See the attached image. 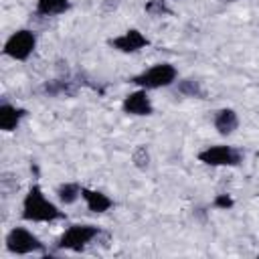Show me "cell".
Here are the masks:
<instances>
[{"label":"cell","mask_w":259,"mask_h":259,"mask_svg":"<svg viewBox=\"0 0 259 259\" xmlns=\"http://www.w3.org/2000/svg\"><path fill=\"white\" fill-rule=\"evenodd\" d=\"M176 91L180 95H186V97H194V99H204L206 93H204V87L200 85V81L196 79H180L176 81Z\"/></svg>","instance_id":"cell-14"},{"label":"cell","mask_w":259,"mask_h":259,"mask_svg":"<svg viewBox=\"0 0 259 259\" xmlns=\"http://www.w3.org/2000/svg\"><path fill=\"white\" fill-rule=\"evenodd\" d=\"M225 2H237V0H225Z\"/></svg>","instance_id":"cell-19"},{"label":"cell","mask_w":259,"mask_h":259,"mask_svg":"<svg viewBox=\"0 0 259 259\" xmlns=\"http://www.w3.org/2000/svg\"><path fill=\"white\" fill-rule=\"evenodd\" d=\"M198 162L219 168V166H229L235 168L243 162V152L235 146H227V144H217V146H206L204 150L198 152Z\"/></svg>","instance_id":"cell-5"},{"label":"cell","mask_w":259,"mask_h":259,"mask_svg":"<svg viewBox=\"0 0 259 259\" xmlns=\"http://www.w3.org/2000/svg\"><path fill=\"white\" fill-rule=\"evenodd\" d=\"M107 45H109L111 49L119 51V53H138V51H142L144 47L150 45V38H148L142 30H138V28H127V30L121 32L119 36L109 38Z\"/></svg>","instance_id":"cell-8"},{"label":"cell","mask_w":259,"mask_h":259,"mask_svg":"<svg viewBox=\"0 0 259 259\" xmlns=\"http://www.w3.org/2000/svg\"><path fill=\"white\" fill-rule=\"evenodd\" d=\"M34 47H36V34L28 28H20L6 38L2 53L14 61H26L32 55Z\"/></svg>","instance_id":"cell-6"},{"label":"cell","mask_w":259,"mask_h":259,"mask_svg":"<svg viewBox=\"0 0 259 259\" xmlns=\"http://www.w3.org/2000/svg\"><path fill=\"white\" fill-rule=\"evenodd\" d=\"M121 109L127 115H136V117H148L154 113V105L152 99L148 97V89L138 87L136 91L127 93L121 101Z\"/></svg>","instance_id":"cell-7"},{"label":"cell","mask_w":259,"mask_h":259,"mask_svg":"<svg viewBox=\"0 0 259 259\" xmlns=\"http://www.w3.org/2000/svg\"><path fill=\"white\" fill-rule=\"evenodd\" d=\"M42 91L47 95H51V97H55V95H73L75 93V85L69 79H53V81H47L42 85Z\"/></svg>","instance_id":"cell-15"},{"label":"cell","mask_w":259,"mask_h":259,"mask_svg":"<svg viewBox=\"0 0 259 259\" xmlns=\"http://www.w3.org/2000/svg\"><path fill=\"white\" fill-rule=\"evenodd\" d=\"M132 162H134L136 168L146 170V168L150 166V152H148V148H146V146H138V148L132 152Z\"/></svg>","instance_id":"cell-17"},{"label":"cell","mask_w":259,"mask_h":259,"mask_svg":"<svg viewBox=\"0 0 259 259\" xmlns=\"http://www.w3.org/2000/svg\"><path fill=\"white\" fill-rule=\"evenodd\" d=\"M176 77H178V71H176V67L172 63H156V65L144 69L142 73L134 75L130 79V83L150 91V89H162V87L174 85Z\"/></svg>","instance_id":"cell-2"},{"label":"cell","mask_w":259,"mask_h":259,"mask_svg":"<svg viewBox=\"0 0 259 259\" xmlns=\"http://www.w3.org/2000/svg\"><path fill=\"white\" fill-rule=\"evenodd\" d=\"M235 204V200L231 198V194H217L214 196V200H212V206L214 208H221V210H227V208H231Z\"/></svg>","instance_id":"cell-18"},{"label":"cell","mask_w":259,"mask_h":259,"mask_svg":"<svg viewBox=\"0 0 259 259\" xmlns=\"http://www.w3.org/2000/svg\"><path fill=\"white\" fill-rule=\"evenodd\" d=\"M81 190L83 186L79 182H63L57 186V198L63 204H75L81 198Z\"/></svg>","instance_id":"cell-13"},{"label":"cell","mask_w":259,"mask_h":259,"mask_svg":"<svg viewBox=\"0 0 259 259\" xmlns=\"http://www.w3.org/2000/svg\"><path fill=\"white\" fill-rule=\"evenodd\" d=\"M24 117H26L24 107H16L8 101L0 103V130L2 132H14Z\"/></svg>","instance_id":"cell-9"},{"label":"cell","mask_w":259,"mask_h":259,"mask_svg":"<svg viewBox=\"0 0 259 259\" xmlns=\"http://www.w3.org/2000/svg\"><path fill=\"white\" fill-rule=\"evenodd\" d=\"M71 8L69 0H36L34 12L38 16H59Z\"/></svg>","instance_id":"cell-12"},{"label":"cell","mask_w":259,"mask_h":259,"mask_svg":"<svg viewBox=\"0 0 259 259\" xmlns=\"http://www.w3.org/2000/svg\"><path fill=\"white\" fill-rule=\"evenodd\" d=\"M81 198L85 200L87 208H89L91 212H95V214L107 212V210L113 206V200H111L105 192H101V190H93V188H87V186H83V190H81Z\"/></svg>","instance_id":"cell-11"},{"label":"cell","mask_w":259,"mask_h":259,"mask_svg":"<svg viewBox=\"0 0 259 259\" xmlns=\"http://www.w3.org/2000/svg\"><path fill=\"white\" fill-rule=\"evenodd\" d=\"M144 10L154 16V18H160V16H172V8L166 4V0H148L144 4Z\"/></svg>","instance_id":"cell-16"},{"label":"cell","mask_w":259,"mask_h":259,"mask_svg":"<svg viewBox=\"0 0 259 259\" xmlns=\"http://www.w3.org/2000/svg\"><path fill=\"white\" fill-rule=\"evenodd\" d=\"M20 217L28 223H53V221L65 219V212L45 196L38 184H32L22 198Z\"/></svg>","instance_id":"cell-1"},{"label":"cell","mask_w":259,"mask_h":259,"mask_svg":"<svg viewBox=\"0 0 259 259\" xmlns=\"http://www.w3.org/2000/svg\"><path fill=\"white\" fill-rule=\"evenodd\" d=\"M212 125L214 130L221 134V136H231L237 132L239 127V115L235 109L231 107H223V109H217L214 115H212Z\"/></svg>","instance_id":"cell-10"},{"label":"cell","mask_w":259,"mask_h":259,"mask_svg":"<svg viewBox=\"0 0 259 259\" xmlns=\"http://www.w3.org/2000/svg\"><path fill=\"white\" fill-rule=\"evenodd\" d=\"M99 237V227L97 225H71L63 231V235L57 241L59 251H83L93 239Z\"/></svg>","instance_id":"cell-4"},{"label":"cell","mask_w":259,"mask_h":259,"mask_svg":"<svg viewBox=\"0 0 259 259\" xmlns=\"http://www.w3.org/2000/svg\"><path fill=\"white\" fill-rule=\"evenodd\" d=\"M4 247L12 255H30V253H45V243L26 227H12L4 239Z\"/></svg>","instance_id":"cell-3"}]
</instances>
